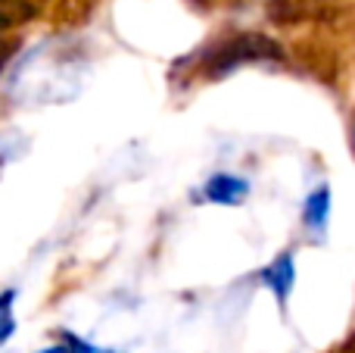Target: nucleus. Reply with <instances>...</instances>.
Returning a JSON list of instances; mask_svg holds the SVG:
<instances>
[{
  "label": "nucleus",
  "mask_w": 355,
  "mask_h": 353,
  "mask_svg": "<svg viewBox=\"0 0 355 353\" xmlns=\"http://www.w3.org/2000/svg\"><path fill=\"white\" fill-rule=\"evenodd\" d=\"M268 54H271V44L268 41H259V38H237V41L221 44V47L209 56V60H206V72L209 75L231 72V69H237L240 63L262 60V56H268Z\"/></svg>",
  "instance_id": "obj_1"
},
{
  "label": "nucleus",
  "mask_w": 355,
  "mask_h": 353,
  "mask_svg": "<svg viewBox=\"0 0 355 353\" xmlns=\"http://www.w3.org/2000/svg\"><path fill=\"white\" fill-rule=\"evenodd\" d=\"M37 353H97V350H94V347H87V344H81L78 338L66 335V341H62V344H53V347H47V350H37Z\"/></svg>",
  "instance_id": "obj_6"
},
{
  "label": "nucleus",
  "mask_w": 355,
  "mask_h": 353,
  "mask_svg": "<svg viewBox=\"0 0 355 353\" xmlns=\"http://www.w3.org/2000/svg\"><path fill=\"white\" fill-rule=\"evenodd\" d=\"M16 329V319H12V291L0 294V344L12 335Z\"/></svg>",
  "instance_id": "obj_5"
},
{
  "label": "nucleus",
  "mask_w": 355,
  "mask_h": 353,
  "mask_svg": "<svg viewBox=\"0 0 355 353\" xmlns=\"http://www.w3.org/2000/svg\"><path fill=\"white\" fill-rule=\"evenodd\" d=\"M327 216H331V191H327V188H318V191L309 194L306 206H302V219H306V225L312 231H321L327 222Z\"/></svg>",
  "instance_id": "obj_4"
},
{
  "label": "nucleus",
  "mask_w": 355,
  "mask_h": 353,
  "mask_svg": "<svg viewBox=\"0 0 355 353\" xmlns=\"http://www.w3.org/2000/svg\"><path fill=\"white\" fill-rule=\"evenodd\" d=\"M262 281L275 291L277 304H287L290 291H293V281H296V263H293V254H281L268 269L262 272Z\"/></svg>",
  "instance_id": "obj_2"
},
{
  "label": "nucleus",
  "mask_w": 355,
  "mask_h": 353,
  "mask_svg": "<svg viewBox=\"0 0 355 353\" xmlns=\"http://www.w3.org/2000/svg\"><path fill=\"white\" fill-rule=\"evenodd\" d=\"M202 194H206L212 204H240V200L250 194V185H246L243 179H237V175H227V172H218L212 175V179L206 181V188H202Z\"/></svg>",
  "instance_id": "obj_3"
}]
</instances>
